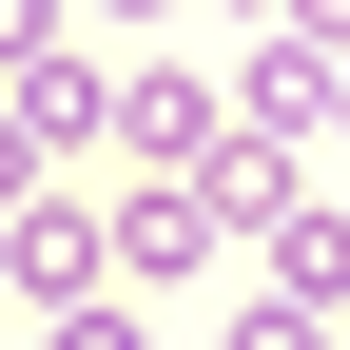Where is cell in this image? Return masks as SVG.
I'll return each instance as SVG.
<instances>
[{
	"label": "cell",
	"mask_w": 350,
	"mask_h": 350,
	"mask_svg": "<svg viewBox=\"0 0 350 350\" xmlns=\"http://www.w3.org/2000/svg\"><path fill=\"white\" fill-rule=\"evenodd\" d=\"M39 350H137V312H59V331H39Z\"/></svg>",
	"instance_id": "cell-1"
},
{
	"label": "cell",
	"mask_w": 350,
	"mask_h": 350,
	"mask_svg": "<svg viewBox=\"0 0 350 350\" xmlns=\"http://www.w3.org/2000/svg\"><path fill=\"white\" fill-rule=\"evenodd\" d=\"M234 350H312V331H292V312H253V331H234Z\"/></svg>",
	"instance_id": "cell-2"
}]
</instances>
